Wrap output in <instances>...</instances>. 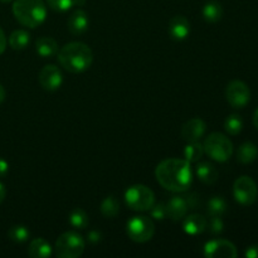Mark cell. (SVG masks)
I'll use <instances>...</instances> for the list:
<instances>
[{
    "instance_id": "obj_1",
    "label": "cell",
    "mask_w": 258,
    "mask_h": 258,
    "mask_svg": "<svg viewBox=\"0 0 258 258\" xmlns=\"http://www.w3.org/2000/svg\"><path fill=\"white\" fill-rule=\"evenodd\" d=\"M158 183L166 190L174 193L186 191L193 181V171L190 163L185 159H166L163 160L155 170Z\"/></svg>"
},
{
    "instance_id": "obj_2",
    "label": "cell",
    "mask_w": 258,
    "mask_h": 258,
    "mask_svg": "<svg viewBox=\"0 0 258 258\" xmlns=\"http://www.w3.org/2000/svg\"><path fill=\"white\" fill-rule=\"evenodd\" d=\"M58 60L68 72L82 73L92 64L93 53L92 49L85 43H67L58 50Z\"/></svg>"
},
{
    "instance_id": "obj_3",
    "label": "cell",
    "mask_w": 258,
    "mask_h": 258,
    "mask_svg": "<svg viewBox=\"0 0 258 258\" xmlns=\"http://www.w3.org/2000/svg\"><path fill=\"white\" fill-rule=\"evenodd\" d=\"M13 14L20 24L34 29L45 20L47 7L43 0H15Z\"/></svg>"
},
{
    "instance_id": "obj_4",
    "label": "cell",
    "mask_w": 258,
    "mask_h": 258,
    "mask_svg": "<svg viewBox=\"0 0 258 258\" xmlns=\"http://www.w3.org/2000/svg\"><path fill=\"white\" fill-rule=\"evenodd\" d=\"M204 153L218 163H224L231 159L233 154V144L221 133H213L206 139L203 144Z\"/></svg>"
},
{
    "instance_id": "obj_5",
    "label": "cell",
    "mask_w": 258,
    "mask_h": 258,
    "mask_svg": "<svg viewBox=\"0 0 258 258\" xmlns=\"http://www.w3.org/2000/svg\"><path fill=\"white\" fill-rule=\"evenodd\" d=\"M86 242L77 232H66L55 242V254L60 258H78L85 252Z\"/></svg>"
},
{
    "instance_id": "obj_6",
    "label": "cell",
    "mask_w": 258,
    "mask_h": 258,
    "mask_svg": "<svg viewBox=\"0 0 258 258\" xmlns=\"http://www.w3.org/2000/svg\"><path fill=\"white\" fill-rule=\"evenodd\" d=\"M125 202L133 211L145 212L149 211L155 203V194L146 185L136 184L125 191Z\"/></svg>"
},
{
    "instance_id": "obj_7",
    "label": "cell",
    "mask_w": 258,
    "mask_h": 258,
    "mask_svg": "<svg viewBox=\"0 0 258 258\" xmlns=\"http://www.w3.org/2000/svg\"><path fill=\"white\" fill-rule=\"evenodd\" d=\"M126 232L131 241L136 243H145L154 237L155 226H154V222L148 217H133L126 224Z\"/></svg>"
},
{
    "instance_id": "obj_8",
    "label": "cell",
    "mask_w": 258,
    "mask_h": 258,
    "mask_svg": "<svg viewBox=\"0 0 258 258\" xmlns=\"http://www.w3.org/2000/svg\"><path fill=\"white\" fill-rule=\"evenodd\" d=\"M233 196L242 206H252L258 198L257 184L251 176H239L233 184Z\"/></svg>"
},
{
    "instance_id": "obj_9",
    "label": "cell",
    "mask_w": 258,
    "mask_h": 258,
    "mask_svg": "<svg viewBox=\"0 0 258 258\" xmlns=\"http://www.w3.org/2000/svg\"><path fill=\"white\" fill-rule=\"evenodd\" d=\"M226 97L233 108H243L251 100V91L248 86L242 81H232L226 88Z\"/></svg>"
},
{
    "instance_id": "obj_10",
    "label": "cell",
    "mask_w": 258,
    "mask_h": 258,
    "mask_svg": "<svg viewBox=\"0 0 258 258\" xmlns=\"http://www.w3.org/2000/svg\"><path fill=\"white\" fill-rule=\"evenodd\" d=\"M203 253L208 258H236L238 256L236 246L227 239H213L207 242Z\"/></svg>"
},
{
    "instance_id": "obj_11",
    "label": "cell",
    "mask_w": 258,
    "mask_h": 258,
    "mask_svg": "<svg viewBox=\"0 0 258 258\" xmlns=\"http://www.w3.org/2000/svg\"><path fill=\"white\" fill-rule=\"evenodd\" d=\"M38 80L45 91H57L63 82L62 71L57 66L47 64L40 70Z\"/></svg>"
},
{
    "instance_id": "obj_12",
    "label": "cell",
    "mask_w": 258,
    "mask_h": 258,
    "mask_svg": "<svg viewBox=\"0 0 258 258\" xmlns=\"http://www.w3.org/2000/svg\"><path fill=\"white\" fill-rule=\"evenodd\" d=\"M207 130V125L202 118L196 117L186 121L181 128V136L188 143H194L199 141L204 136Z\"/></svg>"
},
{
    "instance_id": "obj_13",
    "label": "cell",
    "mask_w": 258,
    "mask_h": 258,
    "mask_svg": "<svg viewBox=\"0 0 258 258\" xmlns=\"http://www.w3.org/2000/svg\"><path fill=\"white\" fill-rule=\"evenodd\" d=\"M190 33V23L184 15H175L169 22V34L174 40H184Z\"/></svg>"
},
{
    "instance_id": "obj_14",
    "label": "cell",
    "mask_w": 258,
    "mask_h": 258,
    "mask_svg": "<svg viewBox=\"0 0 258 258\" xmlns=\"http://www.w3.org/2000/svg\"><path fill=\"white\" fill-rule=\"evenodd\" d=\"M88 24H90V20H88L87 13L82 9H76L67 20V28L73 35H80L85 33Z\"/></svg>"
},
{
    "instance_id": "obj_15",
    "label": "cell",
    "mask_w": 258,
    "mask_h": 258,
    "mask_svg": "<svg viewBox=\"0 0 258 258\" xmlns=\"http://www.w3.org/2000/svg\"><path fill=\"white\" fill-rule=\"evenodd\" d=\"M165 206L168 217L174 222H178L180 219H183L189 209L184 197L180 196H173L169 199L168 203H165Z\"/></svg>"
},
{
    "instance_id": "obj_16",
    "label": "cell",
    "mask_w": 258,
    "mask_h": 258,
    "mask_svg": "<svg viewBox=\"0 0 258 258\" xmlns=\"http://www.w3.org/2000/svg\"><path fill=\"white\" fill-rule=\"evenodd\" d=\"M183 229L185 233L190 236H197V234L203 233L207 229V219L201 214H190L185 217L183 222Z\"/></svg>"
},
{
    "instance_id": "obj_17",
    "label": "cell",
    "mask_w": 258,
    "mask_h": 258,
    "mask_svg": "<svg viewBox=\"0 0 258 258\" xmlns=\"http://www.w3.org/2000/svg\"><path fill=\"white\" fill-rule=\"evenodd\" d=\"M196 174L199 180L207 185H212L218 180V170L213 164L208 163V161H201L197 164Z\"/></svg>"
},
{
    "instance_id": "obj_18",
    "label": "cell",
    "mask_w": 258,
    "mask_h": 258,
    "mask_svg": "<svg viewBox=\"0 0 258 258\" xmlns=\"http://www.w3.org/2000/svg\"><path fill=\"white\" fill-rule=\"evenodd\" d=\"M35 50L42 58H53L58 54V43L52 37H40L35 43Z\"/></svg>"
},
{
    "instance_id": "obj_19",
    "label": "cell",
    "mask_w": 258,
    "mask_h": 258,
    "mask_svg": "<svg viewBox=\"0 0 258 258\" xmlns=\"http://www.w3.org/2000/svg\"><path fill=\"white\" fill-rule=\"evenodd\" d=\"M53 248L44 238H35L28 247V254L32 258H48L52 256Z\"/></svg>"
},
{
    "instance_id": "obj_20",
    "label": "cell",
    "mask_w": 258,
    "mask_h": 258,
    "mask_svg": "<svg viewBox=\"0 0 258 258\" xmlns=\"http://www.w3.org/2000/svg\"><path fill=\"white\" fill-rule=\"evenodd\" d=\"M223 17V8L217 0H211L203 7V18L208 23H217Z\"/></svg>"
},
{
    "instance_id": "obj_21",
    "label": "cell",
    "mask_w": 258,
    "mask_h": 258,
    "mask_svg": "<svg viewBox=\"0 0 258 258\" xmlns=\"http://www.w3.org/2000/svg\"><path fill=\"white\" fill-rule=\"evenodd\" d=\"M258 156V149L253 143H244L237 150V160L242 164L253 163Z\"/></svg>"
},
{
    "instance_id": "obj_22",
    "label": "cell",
    "mask_w": 258,
    "mask_h": 258,
    "mask_svg": "<svg viewBox=\"0 0 258 258\" xmlns=\"http://www.w3.org/2000/svg\"><path fill=\"white\" fill-rule=\"evenodd\" d=\"M30 43V34L27 30L18 29L10 34L9 37V45L15 50H22L29 45Z\"/></svg>"
},
{
    "instance_id": "obj_23",
    "label": "cell",
    "mask_w": 258,
    "mask_h": 258,
    "mask_svg": "<svg viewBox=\"0 0 258 258\" xmlns=\"http://www.w3.org/2000/svg\"><path fill=\"white\" fill-rule=\"evenodd\" d=\"M204 155V148L199 141L188 143V145L184 148V158L189 163H198Z\"/></svg>"
},
{
    "instance_id": "obj_24",
    "label": "cell",
    "mask_w": 258,
    "mask_h": 258,
    "mask_svg": "<svg viewBox=\"0 0 258 258\" xmlns=\"http://www.w3.org/2000/svg\"><path fill=\"white\" fill-rule=\"evenodd\" d=\"M120 212V202L116 197L108 196L105 201L101 203V213L106 218H113Z\"/></svg>"
},
{
    "instance_id": "obj_25",
    "label": "cell",
    "mask_w": 258,
    "mask_h": 258,
    "mask_svg": "<svg viewBox=\"0 0 258 258\" xmlns=\"http://www.w3.org/2000/svg\"><path fill=\"white\" fill-rule=\"evenodd\" d=\"M68 221H70V224L75 229H85L88 226V223H90L87 213L81 208L73 209L70 213Z\"/></svg>"
},
{
    "instance_id": "obj_26",
    "label": "cell",
    "mask_w": 258,
    "mask_h": 258,
    "mask_svg": "<svg viewBox=\"0 0 258 258\" xmlns=\"http://www.w3.org/2000/svg\"><path fill=\"white\" fill-rule=\"evenodd\" d=\"M207 207H208L207 212H208L209 216H222L227 211V208H228L226 199L219 196L212 197Z\"/></svg>"
},
{
    "instance_id": "obj_27",
    "label": "cell",
    "mask_w": 258,
    "mask_h": 258,
    "mask_svg": "<svg viewBox=\"0 0 258 258\" xmlns=\"http://www.w3.org/2000/svg\"><path fill=\"white\" fill-rule=\"evenodd\" d=\"M243 128V120L237 113H232L224 121V130L229 134V135H238Z\"/></svg>"
},
{
    "instance_id": "obj_28",
    "label": "cell",
    "mask_w": 258,
    "mask_h": 258,
    "mask_svg": "<svg viewBox=\"0 0 258 258\" xmlns=\"http://www.w3.org/2000/svg\"><path fill=\"white\" fill-rule=\"evenodd\" d=\"M8 237L15 243H23L29 239L30 232L25 226H13L8 232Z\"/></svg>"
},
{
    "instance_id": "obj_29",
    "label": "cell",
    "mask_w": 258,
    "mask_h": 258,
    "mask_svg": "<svg viewBox=\"0 0 258 258\" xmlns=\"http://www.w3.org/2000/svg\"><path fill=\"white\" fill-rule=\"evenodd\" d=\"M75 2L76 0H47V4L54 12H67L75 7Z\"/></svg>"
},
{
    "instance_id": "obj_30",
    "label": "cell",
    "mask_w": 258,
    "mask_h": 258,
    "mask_svg": "<svg viewBox=\"0 0 258 258\" xmlns=\"http://www.w3.org/2000/svg\"><path fill=\"white\" fill-rule=\"evenodd\" d=\"M207 228L212 234H221L224 229V223L221 216H211L209 221H207Z\"/></svg>"
},
{
    "instance_id": "obj_31",
    "label": "cell",
    "mask_w": 258,
    "mask_h": 258,
    "mask_svg": "<svg viewBox=\"0 0 258 258\" xmlns=\"http://www.w3.org/2000/svg\"><path fill=\"white\" fill-rule=\"evenodd\" d=\"M149 212H150L151 218L156 219V221H164L168 217L166 206L163 202H160V203H154V206L149 209Z\"/></svg>"
},
{
    "instance_id": "obj_32",
    "label": "cell",
    "mask_w": 258,
    "mask_h": 258,
    "mask_svg": "<svg viewBox=\"0 0 258 258\" xmlns=\"http://www.w3.org/2000/svg\"><path fill=\"white\" fill-rule=\"evenodd\" d=\"M184 199H185L189 209H197L201 206V197L197 193L186 194V196H184Z\"/></svg>"
},
{
    "instance_id": "obj_33",
    "label": "cell",
    "mask_w": 258,
    "mask_h": 258,
    "mask_svg": "<svg viewBox=\"0 0 258 258\" xmlns=\"http://www.w3.org/2000/svg\"><path fill=\"white\" fill-rule=\"evenodd\" d=\"M101 239H102V234H101V232H98V231L88 232L87 241L90 242V243L96 244V243H98V242H101Z\"/></svg>"
},
{
    "instance_id": "obj_34",
    "label": "cell",
    "mask_w": 258,
    "mask_h": 258,
    "mask_svg": "<svg viewBox=\"0 0 258 258\" xmlns=\"http://www.w3.org/2000/svg\"><path fill=\"white\" fill-rule=\"evenodd\" d=\"M244 256L247 258H258V244H252L244 252Z\"/></svg>"
},
{
    "instance_id": "obj_35",
    "label": "cell",
    "mask_w": 258,
    "mask_h": 258,
    "mask_svg": "<svg viewBox=\"0 0 258 258\" xmlns=\"http://www.w3.org/2000/svg\"><path fill=\"white\" fill-rule=\"evenodd\" d=\"M8 171H9V164L4 159L0 158V178H4L8 174Z\"/></svg>"
},
{
    "instance_id": "obj_36",
    "label": "cell",
    "mask_w": 258,
    "mask_h": 258,
    "mask_svg": "<svg viewBox=\"0 0 258 258\" xmlns=\"http://www.w3.org/2000/svg\"><path fill=\"white\" fill-rule=\"evenodd\" d=\"M5 48H7V37H5L4 32H3V29L0 28V54L4 53Z\"/></svg>"
},
{
    "instance_id": "obj_37",
    "label": "cell",
    "mask_w": 258,
    "mask_h": 258,
    "mask_svg": "<svg viewBox=\"0 0 258 258\" xmlns=\"http://www.w3.org/2000/svg\"><path fill=\"white\" fill-rule=\"evenodd\" d=\"M5 196H7V190H5L4 184L0 183V204L3 203V201L5 199Z\"/></svg>"
},
{
    "instance_id": "obj_38",
    "label": "cell",
    "mask_w": 258,
    "mask_h": 258,
    "mask_svg": "<svg viewBox=\"0 0 258 258\" xmlns=\"http://www.w3.org/2000/svg\"><path fill=\"white\" fill-rule=\"evenodd\" d=\"M5 96H7V93H5V90H4V87H3V86L0 85V103H3V102H4V100H5Z\"/></svg>"
},
{
    "instance_id": "obj_39",
    "label": "cell",
    "mask_w": 258,
    "mask_h": 258,
    "mask_svg": "<svg viewBox=\"0 0 258 258\" xmlns=\"http://www.w3.org/2000/svg\"><path fill=\"white\" fill-rule=\"evenodd\" d=\"M253 123L256 126V128L258 130V108L256 110V112L253 113Z\"/></svg>"
},
{
    "instance_id": "obj_40",
    "label": "cell",
    "mask_w": 258,
    "mask_h": 258,
    "mask_svg": "<svg viewBox=\"0 0 258 258\" xmlns=\"http://www.w3.org/2000/svg\"><path fill=\"white\" fill-rule=\"evenodd\" d=\"M0 2H3V3H9V2H12V0H0Z\"/></svg>"
}]
</instances>
